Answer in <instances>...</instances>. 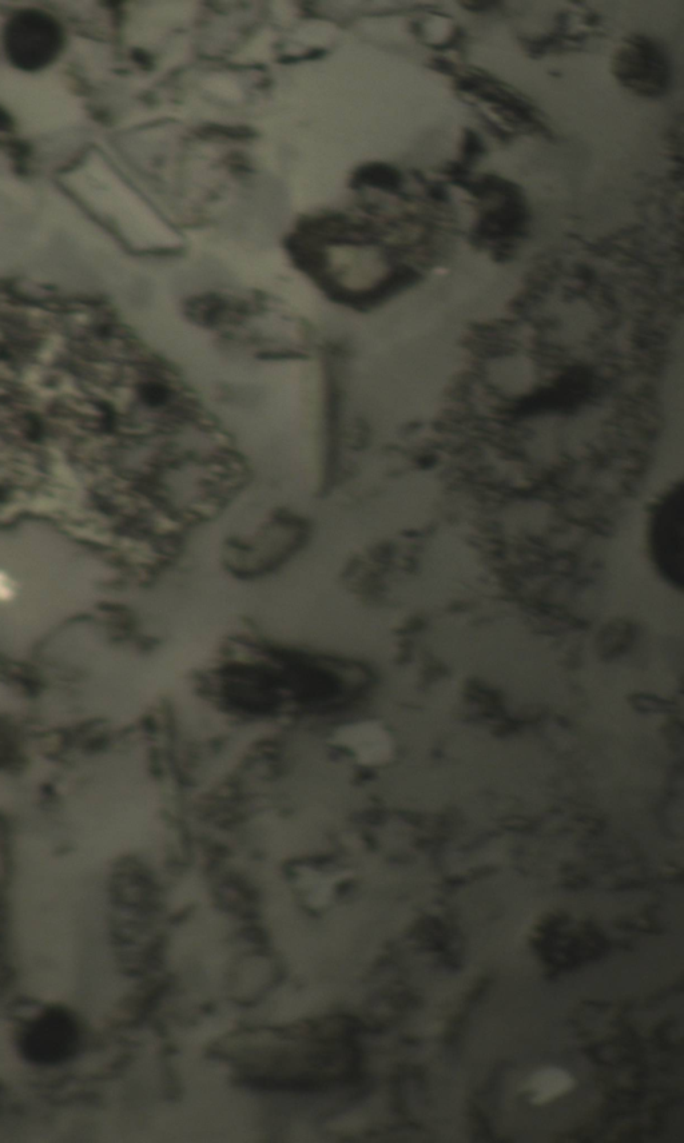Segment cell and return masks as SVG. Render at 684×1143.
<instances>
[{"instance_id": "1", "label": "cell", "mask_w": 684, "mask_h": 1143, "mask_svg": "<svg viewBox=\"0 0 684 1143\" xmlns=\"http://www.w3.org/2000/svg\"><path fill=\"white\" fill-rule=\"evenodd\" d=\"M63 43L62 26L41 11H22L10 19L5 29L7 57L25 71L45 69L61 53Z\"/></svg>"}, {"instance_id": "3", "label": "cell", "mask_w": 684, "mask_h": 1143, "mask_svg": "<svg viewBox=\"0 0 684 1143\" xmlns=\"http://www.w3.org/2000/svg\"><path fill=\"white\" fill-rule=\"evenodd\" d=\"M612 71L624 87L642 97H660L670 86V63L663 51L647 38H631L627 46L616 53Z\"/></svg>"}, {"instance_id": "6", "label": "cell", "mask_w": 684, "mask_h": 1143, "mask_svg": "<svg viewBox=\"0 0 684 1143\" xmlns=\"http://www.w3.org/2000/svg\"><path fill=\"white\" fill-rule=\"evenodd\" d=\"M481 145H483V143H481L479 137H477V135L475 133H473V131H467V134H465V139H464L465 157H469V158L477 157V155H479L481 153V151H483V146H481Z\"/></svg>"}, {"instance_id": "5", "label": "cell", "mask_w": 684, "mask_h": 1143, "mask_svg": "<svg viewBox=\"0 0 684 1143\" xmlns=\"http://www.w3.org/2000/svg\"><path fill=\"white\" fill-rule=\"evenodd\" d=\"M355 181L360 186L376 187V189L395 191L403 183V175L396 167L384 163H372L357 170Z\"/></svg>"}, {"instance_id": "4", "label": "cell", "mask_w": 684, "mask_h": 1143, "mask_svg": "<svg viewBox=\"0 0 684 1143\" xmlns=\"http://www.w3.org/2000/svg\"><path fill=\"white\" fill-rule=\"evenodd\" d=\"M572 1086H574V1081H572L570 1074L551 1067V1069H544L536 1073L531 1078L528 1089L532 1093V1103L543 1105V1103L566 1094L572 1089Z\"/></svg>"}, {"instance_id": "2", "label": "cell", "mask_w": 684, "mask_h": 1143, "mask_svg": "<svg viewBox=\"0 0 684 1143\" xmlns=\"http://www.w3.org/2000/svg\"><path fill=\"white\" fill-rule=\"evenodd\" d=\"M79 1039L77 1019L65 1009L51 1007L23 1029L19 1050L34 1065H59L74 1057Z\"/></svg>"}, {"instance_id": "7", "label": "cell", "mask_w": 684, "mask_h": 1143, "mask_svg": "<svg viewBox=\"0 0 684 1143\" xmlns=\"http://www.w3.org/2000/svg\"><path fill=\"white\" fill-rule=\"evenodd\" d=\"M14 595L13 583L6 573L0 572V600H9Z\"/></svg>"}, {"instance_id": "8", "label": "cell", "mask_w": 684, "mask_h": 1143, "mask_svg": "<svg viewBox=\"0 0 684 1143\" xmlns=\"http://www.w3.org/2000/svg\"><path fill=\"white\" fill-rule=\"evenodd\" d=\"M13 123H11L10 115L0 109V130H10Z\"/></svg>"}]
</instances>
